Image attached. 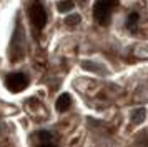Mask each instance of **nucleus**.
<instances>
[{
  "label": "nucleus",
  "mask_w": 148,
  "mask_h": 147,
  "mask_svg": "<svg viewBox=\"0 0 148 147\" xmlns=\"http://www.w3.org/2000/svg\"><path fill=\"white\" fill-rule=\"evenodd\" d=\"M116 5V0H97L93 5V17L100 25H108L112 19V10Z\"/></svg>",
  "instance_id": "obj_1"
},
{
  "label": "nucleus",
  "mask_w": 148,
  "mask_h": 147,
  "mask_svg": "<svg viewBox=\"0 0 148 147\" xmlns=\"http://www.w3.org/2000/svg\"><path fill=\"white\" fill-rule=\"evenodd\" d=\"M28 15H30V22H32V25L35 28L40 30V28L45 27V24H47V12H45V8H43V5L40 2H34L32 3Z\"/></svg>",
  "instance_id": "obj_2"
},
{
  "label": "nucleus",
  "mask_w": 148,
  "mask_h": 147,
  "mask_svg": "<svg viewBox=\"0 0 148 147\" xmlns=\"http://www.w3.org/2000/svg\"><path fill=\"white\" fill-rule=\"evenodd\" d=\"M22 57H23V37H22V25L18 24L12 37V44H10V59L17 62Z\"/></svg>",
  "instance_id": "obj_3"
},
{
  "label": "nucleus",
  "mask_w": 148,
  "mask_h": 147,
  "mask_svg": "<svg viewBox=\"0 0 148 147\" xmlns=\"http://www.w3.org/2000/svg\"><path fill=\"white\" fill-rule=\"evenodd\" d=\"M27 85H28L27 75H23L20 72L10 74V75H7V79H5V87H7L10 92H22Z\"/></svg>",
  "instance_id": "obj_4"
},
{
  "label": "nucleus",
  "mask_w": 148,
  "mask_h": 147,
  "mask_svg": "<svg viewBox=\"0 0 148 147\" xmlns=\"http://www.w3.org/2000/svg\"><path fill=\"white\" fill-rule=\"evenodd\" d=\"M70 105H72V97H70V94H62L60 97L57 99V104H55V107H57L58 112H65V110H68Z\"/></svg>",
  "instance_id": "obj_5"
},
{
  "label": "nucleus",
  "mask_w": 148,
  "mask_h": 147,
  "mask_svg": "<svg viewBox=\"0 0 148 147\" xmlns=\"http://www.w3.org/2000/svg\"><path fill=\"white\" fill-rule=\"evenodd\" d=\"M133 57L140 60H148V44H138L133 47Z\"/></svg>",
  "instance_id": "obj_6"
},
{
  "label": "nucleus",
  "mask_w": 148,
  "mask_h": 147,
  "mask_svg": "<svg viewBox=\"0 0 148 147\" xmlns=\"http://www.w3.org/2000/svg\"><path fill=\"white\" fill-rule=\"evenodd\" d=\"M145 119H147V110L143 107H138L136 110H133V114H132V122L133 124H141Z\"/></svg>",
  "instance_id": "obj_7"
},
{
  "label": "nucleus",
  "mask_w": 148,
  "mask_h": 147,
  "mask_svg": "<svg viewBox=\"0 0 148 147\" xmlns=\"http://www.w3.org/2000/svg\"><path fill=\"white\" fill-rule=\"evenodd\" d=\"M138 20H140V17H138V13L133 12L128 15V20H127V28L130 30V32H135L136 30V25H138Z\"/></svg>",
  "instance_id": "obj_8"
},
{
  "label": "nucleus",
  "mask_w": 148,
  "mask_h": 147,
  "mask_svg": "<svg viewBox=\"0 0 148 147\" xmlns=\"http://www.w3.org/2000/svg\"><path fill=\"white\" fill-rule=\"evenodd\" d=\"M73 2L72 0H60L58 3H57V8H58V12L65 13V12H70L72 8H73Z\"/></svg>",
  "instance_id": "obj_9"
},
{
  "label": "nucleus",
  "mask_w": 148,
  "mask_h": 147,
  "mask_svg": "<svg viewBox=\"0 0 148 147\" xmlns=\"http://www.w3.org/2000/svg\"><path fill=\"white\" fill-rule=\"evenodd\" d=\"M82 67L87 69V70H92V72L105 74V69H101L100 65H97V64H93V62H82Z\"/></svg>",
  "instance_id": "obj_10"
},
{
  "label": "nucleus",
  "mask_w": 148,
  "mask_h": 147,
  "mask_svg": "<svg viewBox=\"0 0 148 147\" xmlns=\"http://www.w3.org/2000/svg\"><path fill=\"white\" fill-rule=\"evenodd\" d=\"M80 15H78V13H70V15H68L67 19H65V24H67L68 27H77L78 25V24H80Z\"/></svg>",
  "instance_id": "obj_11"
},
{
  "label": "nucleus",
  "mask_w": 148,
  "mask_h": 147,
  "mask_svg": "<svg viewBox=\"0 0 148 147\" xmlns=\"http://www.w3.org/2000/svg\"><path fill=\"white\" fill-rule=\"evenodd\" d=\"M136 144L141 147H148V132H141L140 137L136 139Z\"/></svg>",
  "instance_id": "obj_12"
},
{
  "label": "nucleus",
  "mask_w": 148,
  "mask_h": 147,
  "mask_svg": "<svg viewBox=\"0 0 148 147\" xmlns=\"http://www.w3.org/2000/svg\"><path fill=\"white\" fill-rule=\"evenodd\" d=\"M38 139L43 144V142H50L52 140V135H50V132H38Z\"/></svg>",
  "instance_id": "obj_13"
},
{
  "label": "nucleus",
  "mask_w": 148,
  "mask_h": 147,
  "mask_svg": "<svg viewBox=\"0 0 148 147\" xmlns=\"http://www.w3.org/2000/svg\"><path fill=\"white\" fill-rule=\"evenodd\" d=\"M38 147H57L55 144H52V142H43V144H40Z\"/></svg>",
  "instance_id": "obj_14"
}]
</instances>
